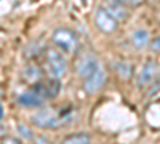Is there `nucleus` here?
<instances>
[{"label": "nucleus", "instance_id": "nucleus-11", "mask_svg": "<svg viewBox=\"0 0 160 144\" xmlns=\"http://www.w3.org/2000/svg\"><path fill=\"white\" fill-rule=\"evenodd\" d=\"M114 69H115L117 75L120 78H123V80H128V78L131 77V74H133V66L127 61H117L114 64Z\"/></svg>", "mask_w": 160, "mask_h": 144}, {"label": "nucleus", "instance_id": "nucleus-19", "mask_svg": "<svg viewBox=\"0 0 160 144\" xmlns=\"http://www.w3.org/2000/svg\"><path fill=\"white\" fill-rule=\"evenodd\" d=\"M34 144H50V141L45 136H38V138H34Z\"/></svg>", "mask_w": 160, "mask_h": 144}, {"label": "nucleus", "instance_id": "nucleus-20", "mask_svg": "<svg viewBox=\"0 0 160 144\" xmlns=\"http://www.w3.org/2000/svg\"><path fill=\"white\" fill-rule=\"evenodd\" d=\"M158 88H160V82H158V83H155V85H154V87H152V90H151V91H149V96H152V95H154V93H155V91H157V90H158Z\"/></svg>", "mask_w": 160, "mask_h": 144}, {"label": "nucleus", "instance_id": "nucleus-7", "mask_svg": "<svg viewBox=\"0 0 160 144\" xmlns=\"http://www.w3.org/2000/svg\"><path fill=\"white\" fill-rule=\"evenodd\" d=\"M101 7L108 11L117 22H118V21H125V19L128 18V10H127V7H123L120 2H117V0H104Z\"/></svg>", "mask_w": 160, "mask_h": 144}, {"label": "nucleus", "instance_id": "nucleus-3", "mask_svg": "<svg viewBox=\"0 0 160 144\" xmlns=\"http://www.w3.org/2000/svg\"><path fill=\"white\" fill-rule=\"evenodd\" d=\"M31 120L38 128L51 130V128H58L61 125V115H58L55 111H51V109H42V111H38L37 114H34Z\"/></svg>", "mask_w": 160, "mask_h": 144}, {"label": "nucleus", "instance_id": "nucleus-6", "mask_svg": "<svg viewBox=\"0 0 160 144\" xmlns=\"http://www.w3.org/2000/svg\"><path fill=\"white\" fill-rule=\"evenodd\" d=\"M95 24H96V27L101 32H104V34H112L117 29V26H118V22L102 7H99L95 11Z\"/></svg>", "mask_w": 160, "mask_h": 144}, {"label": "nucleus", "instance_id": "nucleus-12", "mask_svg": "<svg viewBox=\"0 0 160 144\" xmlns=\"http://www.w3.org/2000/svg\"><path fill=\"white\" fill-rule=\"evenodd\" d=\"M131 40H133V45H135L136 48H144L149 43V32L144 31V29H139V31H136L135 34H133Z\"/></svg>", "mask_w": 160, "mask_h": 144}, {"label": "nucleus", "instance_id": "nucleus-2", "mask_svg": "<svg viewBox=\"0 0 160 144\" xmlns=\"http://www.w3.org/2000/svg\"><path fill=\"white\" fill-rule=\"evenodd\" d=\"M53 43L55 47H58L64 53H75L78 48V38L75 35L74 31L66 29V27H59L53 32Z\"/></svg>", "mask_w": 160, "mask_h": 144}, {"label": "nucleus", "instance_id": "nucleus-8", "mask_svg": "<svg viewBox=\"0 0 160 144\" xmlns=\"http://www.w3.org/2000/svg\"><path fill=\"white\" fill-rule=\"evenodd\" d=\"M158 74V66H157V62L155 61H148L142 66L141 69V74H139V78H138V85L139 87H146V85H151L154 80H155V77Z\"/></svg>", "mask_w": 160, "mask_h": 144}, {"label": "nucleus", "instance_id": "nucleus-16", "mask_svg": "<svg viewBox=\"0 0 160 144\" xmlns=\"http://www.w3.org/2000/svg\"><path fill=\"white\" fill-rule=\"evenodd\" d=\"M117 2H120L123 7H130V8H138L141 7L146 0H117Z\"/></svg>", "mask_w": 160, "mask_h": 144}, {"label": "nucleus", "instance_id": "nucleus-14", "mask_svg": "<svg viewBox=\"0 0 160 144\" xmlns=\"http://www.w3.org/2000/svg\"><path fill=\"white\" fill-rule=\"evenodd\" d=\"M42 50H43V47L40 45V43L32 42V43H29L28 47H26V50H24V56H26V58H34V56H37Z\"/></svg>", "mask_w": 160, "mask_h": 144}, {"label": "nucleus", "instance_id": "nucleus-10", "mask_svg": "<svg viewBox=\"0 0 160 144\" xmlns=\"http://www.w3.org/2000/svg\"><path fill=\"white\" fill-rule=\"evenodd\" d=\"M22 75H24L26 80L31 82V83H37V82H40L43 78L42 69H40L38 66H35V64H29V66H26L24 71H22Z\"/></svg>", "mask_w": 160, "mask_h": 144}, {"label": "nucleus", "instance_id": "nucleus-4", "mask_svg": "<svg viewBox=\"0 0 160 144\" xmlns=\"http://www.w3.org/2000/svg\"><path fill=\"white\" fill-rule=\"evenodd\" d=\"M98 67H99V61H98L96 55H93V53H85L83 56L78 58V61L75 64L77 74L82 77V78L90 77Z\"/></svg>", "mask_w": 160, "mask_h": 144}, {"label": "nucleus", "instance_id": "nucleus-22", "mask_svg": "<svg viewBox=\"0 0 160 144\" xmlns=\"http://www.w3.org/2000/svg\"><path fill=\"white\" fill-rule=\"evenodd\" d=\"M0 93H2V88H0Z\"/></svg>", "mask_w": 160, "mask_h": 144}, {"label": "nucleus", "instance_id": "nucleus-9", "mask_svg": "<svg viewBox=\"0 0 160 144\" xmlns=\"http://www.w3.org/2000/svg\"><path fill=\"white\" fill-rule=\"evenodd\" d=\"M18 102L22 107H40L45 104V99L42 96H38L34 90H29V91H26V93L19 95Z\"/></svg>", "mask_w": 160, "mask_h": 144}, {"label": "nucleus", "instance_id": "nucleus-1", "mask_svg": "<svg viewBox=\"0 0 160 144\" xmlns=\"http://www.w3.org/2000/svg\"><path fill=\"white\" fill-rule=\"evenodd\" d=\"M45 71L51 78H61L68 72V62L64 56L55 48L45 50Z\"/></svg>", "mask_w": 160, "mask_h": 144}, {"label": "nucleus", "instance_id": "nucleus-13", "mask_svg": "<svg viewBox=\"0 0 160 144\" xmlns=\"http://www.w3.org/2000/svg\"><path fill=\"white\" fill-rule=\"evenodd\" d=\"M61 144H90V136L87 133H75L68 136Z\"/></svg>", "mask_w": 160, "mask_h": 144}, {"label": "nucleus", "instance_id": "nucleus-5", "mask_svg": "<svg viewBox=\"0 0 160 144\" xmlns=\"http://www.w3.org/2000/svg\"><path fill=\"white\" fill-rule=\"evenodd\" d=\"M106 78H108V74H106V71L99 66L90 77L85 78V82H83V90L87 91L88 95L98 93V91L106 85Z\"/></svg>", "mask_w": 160, "mask_h": 144}, {"label": "nucleus", "instance_id": "nucleus-21", "mask_svg": "<svg viewBox=\"0 0 160 144\" xmlns=\"http://www.w3.org/2000/svg\"><path fill=\"white\" fill-rule=\"evenodd\" d=\"M5 132H7V128H5L3 125H0V138L5 136Z\"/></svg>", "mask_w": 160, "mask_h": 144}, {"label": "nucleus", "instance_id": "nucleus-17", "mask_svg": "<svg viewBox=\"0 0 160 144\" xmlns=\"http://www.w3.org/2000/svg\"><path fill=\"white\" fill-rule=\"evenodd\" d=\"M151 48H152L154 51H160V37L154 38V40H152V43H151Z\"/></svg>", "mask_w": 160, "mask_h": 144}, {"label": "nucleus", "instance_id": "nucleus-18", "mask_svg": "<svg viewBox=\"0 0 160 144\" xmlns=\"http://www.w3.org/2000/svg\"><path fill=\"white\" fill-rule=\"evenodd\" d=\"M3 144H19V141L11 136H3Z\"/></svg>", "mask_w": 160, "mask_h": 144}, {"label": "nucleus", "instance_id": "nucleus-15", "mask_svg": "<svg viewBox=\"0 0 160 144\" xmlns=\"http://www.w3.org/2000/svg\"><path fill=\"white\" fill-rule=\"evenodd\" d=\"M16 128H18L19 135H21L24 139H34V135H32V132H31V128L26 125V123H16Z\"/></svg>", "mask_w": 160, "mask_h": 144}]
</instances>
